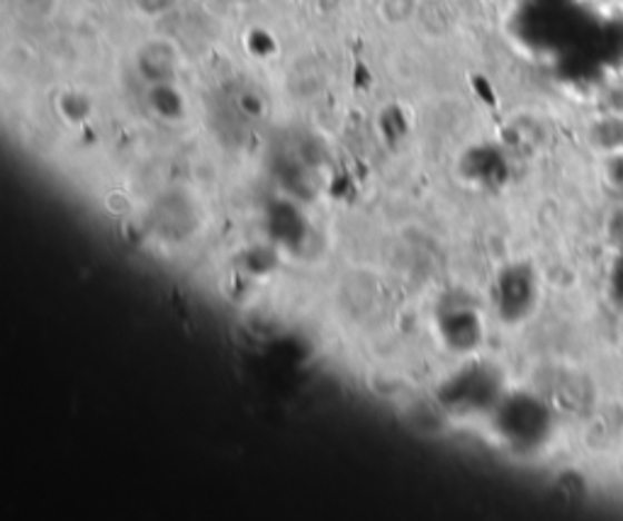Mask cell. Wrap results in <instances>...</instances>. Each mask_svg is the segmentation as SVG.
<instances>
[{
	"label": "cell",
	"instance_id": "1",
	"mask_svg": "<svg viewBox=\"0 0 623 521\" xmlns=\"http://www.w3.org/2000/svg\"><path fill=\"white\" fill-rule=\"evenodd\" d=\"M592 145L602 147L606 154H623V117L621 115H609L592 127Z\"/></svg>",
	"mask_w": 623,
	"mask_h": 521
},
{
	"label": "cell",
	"instance_id": "2",
	"mask_svg": "<svg viewBox=\"0 0 623 521\" xmlns=\"http://www.w3.org/2000/svg\"><path fill=\"white\" fill-rule=\"evenodd\" d=\"M604 112L609 115H621L623 117V88H609L604 96Z\"/></svg>",
	"mask_w": 623,
	"mask_h": 521
},
{
	"label": "cell",
	"instance_id": "3",
	"mask_svg": "<svg viewBox=\"0 0 623 521\" xmlns=\"http://www.w3.org/2000/svg\"><path fill=\"white\" fill-rule=\"evenodd\" d=\"M619 338H621V344H623V315H621V322H619Z\"/></svg>",
	"mask_w": 623,
	"mask_h": 521
}]
</instances>
